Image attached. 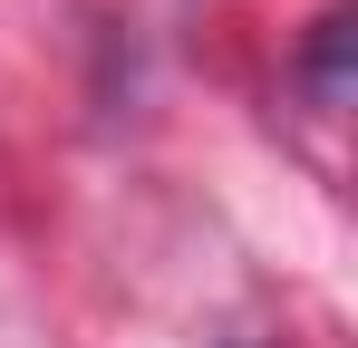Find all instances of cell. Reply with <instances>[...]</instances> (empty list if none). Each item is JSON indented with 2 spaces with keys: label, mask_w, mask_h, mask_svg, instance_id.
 Segmentation results:
<instances>
[{
  "label": "cell",
  "mask_w": 358,
  "mask_h": 348,
  "mask_svg": "<svg viewBox=\"0 0 358 348\" xmlns=\"http://www.w3.org/2000/svg\"><path fill=\"white\" fill-rule=\"evenodd\" d=\"M339 68H349V20L329 10V20H320V39H310V78H320V97H339Z\"/></svg>",
  "instance_id": "1"
}]
</instances>
